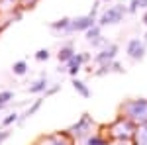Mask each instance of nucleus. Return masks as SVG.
Listing matches in <instances>:
<instances>
[{"label": "nucleus", "instance_id": "b1692460", "mask_svg": "<svg viewBox=\"0 0 147 145\" xmlns=\"http://www.w3.org/2000/svg\"><path fill=\"white\" fill-rule=\"evenodd\" d=\"M8 132H2V134H0V143H2V141H4V139H6V137H8Z\"/></svg>", "mask_w": 147, "mask_h": 145}, {"label": "nucleus", "instance_id": "aec40b11", "mask_svg": "<svg viewBox=\"0 0 147 145\" xmlns=\"http://www.w3.org/2000/svg\"><path fill=\"white\" fill-rule=\"evenodd\" d=\"M86 145H106V141L94 135V137H88V139H86Z\"/></svg>", "mask_w": 147, "mask_h": 145}, {"label": "nucleus", "instance_id": "423d86ee", "mask_svg": "<svg viewBox=\"0 0 147 145\" xmlns=\"http://www.w3.org/2000/svg\"><path fill=\"white\" fill-rule=\"evenodd\" d=\"M90 125H92V120H90V116H88V114H84V116L80 118L79 122L75 123L73 127H71V132H73L75 135H84L86 132H88V129H90Z\"/></svg>", "mask_w": 147, "mask_h": 145}, {"label": "nucleus", "instance_id": "6ab92c4d", "mask_svg": "<svg viewBox=\"0 0 147 145\" xmlns=\"http://www.w3.org/2000/svg\"><path fill=\"white\" fill-rule=\"evenodd\" d=\"M35 59H37V61H47V59H49V51H47V49H39V51L35 53Z\"/></svg>", "mask_w": 147, "mask_h": 145}, {"label": "nucleus", "instance_id": "9d476101", "mask_svg": "<svg viewBox=\"0 0 147 145\" xmlns=\"http://www.w3.org/2000/svg\"><path fill=\"white\" fill-rule=\"evenodd\" d=\"M136 141L137 145H147V123H143L136 134Z\"/></svg>", "mask_w": 147, "mask_h": 145}, {"label": "nucleus", "instance_id": "39448f33", "mask_svg": "<svg viewBox=\"0 0 147 145\" xmlns=\"http://www.w3.org/2000/svg\"><path fill=\"white\" fill-rule=\"evenodd\" d=\"M127 55L131 57V59H143L145 57V45H143V41L131 39L127 43Z\"/></svg>", "mask_w": 147, "mask_h": 145}, {"label": "nucleus", "instance_id": "412c9836", "mask_svg": "<svg viewBox=\"0 0 147 145\" xmlns=\"http://www.w3.org/2000/svg\"><path fill=\"white\" fill-rule=\"evenodd\" d=\"M16 120H18V114L14 112V114H10V116H8V118L2 122V125H10V123H12V122H16Z\"/></svg>", "mask_w": 147, "mask_h": 145}, {"label": "nucleus", "instance_id": "0eeeda50", "mask_svg": "<svg viewBox=\"0 0 147 145\" xmlns=\"http://www.w3.org/2000/svg\"><path fill=\"white\" fill-rule=\"evenodd\" d=\"M82 61H88V55H73L71 59L67 61V73L69 75H77L79 73V69H80V63Z\"/></svg>", "mask_w": 147, "mask_h": 145}, {"label": "nucleus", "instance_id": "a878e982", "mask_svg": "<svg viewBox=\"0 0 147 145\" xmlns=\"http://www.w3.org/2000/svg\"><path fill=\"white\" fill-rule=\"evenodd\" d=\"M2 2H4V4H12L14 0H2Z\"/></svg>", "mask_w": 147, "mask_h": 145}, {"label": "nucleus", "instance_id": "393cba45", "mask_svg": "<svg viewBox=\"0 0 147 145\" xmlns=\"http://www.w3.org/2000/svg\"><path fill=\"white\" fill-rule=\"evenodd\" d=\"M139 8H147V0H139Z\"/></svg>", "mask_w": 147, "mask_h": 145}, {"label": "nucleus", "instance_id": "f257e3e1", "mask_svg": "<svg viewBox=\"0 0 147 145\" xmlns=\"http://www.w3.org/2000/svg\"><path fill=\"white\" fill-rule=\"evenodd\" d=\"M127 116L139 123H147V100H131L124 106Z\"/></svg>", "mask_w": 147, "mask_h": 145}, {"label": "nucleus", "instance_id": "a211bd4d", "mask_svg": "<svg viewBox=\"0 0 147 145\" xmlns=\"http://www.w3.org/2000/svg\"><path fill=\"white\" fill-rule=\"evenodd\" d=\"M45 145H69L67 141H63V139H61V137H49V139H47V143Z\"/></svg>", "mask_w": 147, "mask_h": 145}, {"label": "nucleus", "instance_id": "ddd939ff", "mask_svg": "<svg viewBox=\"0 0 147 145\" xmlns=\"http://www.w3.org/2000/svg\"><path fill=\"white\" fill-rule=\"evenodd\" d=\"M86 37H88V41H94V39H98L100 37V26H92L86 30Z\"/></svg>", "mask_w": 147, "mask_h": 145}, {"label": "nucleus", "instance_id": "4468645a", "mask_svg": "<svg viewBox=\"0 0 147 145\" xmlns=\"http://www.w3.org/2000/svg\"><path fill=\"white\" fill-rule=\"evenodd\" d=\"M14 98V92H10V90H4V92H0V110L8 104V102Z\"/></svg>", "mask_w": 147, "mask_h": 145}, {"label": "nucleus", "instance_id": "5701e85b", "mask_svg": "<svg viewBox=\"0 0 147 145\" xmlns=\"http://www.w3.org/2000/svg\"><path fill=\"white\" fill-rule=\"evenodd\" d=\"M59 88H61L59 84H57V86H53V88H49V90H47V92H45V98H47V96H51V94H55V92H57V90H59Z\"/></svg>", "mask_w": 147, "mask_h": 145}, {"label": "nucleus", "instance_id": "4be33fe9", "mask_svg": "<svg viewBox=\"0 0 147 145\" xmlns=\"http://www.w3.org/2000/svg\"><path fill=\"white\" fill-rule=\"evenodd\" d=\"M139 8V0H131V4H129V12H136Z\"/></svg>", "mask_w": 147, "mask_h": 145}, {"label": "nucleus", "instance_id": "7ed1b4c3", "mask_svg": "<svg viewBox=\"0 0 147 145\" xmlns=\"http://www.w3.org/2000/svg\"><path fill=\"white\" fill-rule=\"evenodd\" d=\"M94 26V16L88 14V16H80V18H75L73 22H71V28H69V32H86L88 28Z\"/></svg>", "mask_w": 147, "mask_h": 145}, {"label": "nucleus", "instance_id": "20e7f679", "mask_svg": "<svg viewBox=\"0 0 147 145\" xmlns=\"http://www.w3.org/2000/svg\"><path fill=\"white\" fill-rule=\"evenodd\" d=\"M112 132L118 139H127V137L131 135V123L125 122L124 118H120V120L112 125Z\"/></svg>", "mask_w": 147, "mask_h": 145}, {"label": "nucleus", "instance_id": "f3484780", "mask_svg": "<svg viewBox=\"0 0 147 145\" xmlns=\"http://www.w3.org/2000/svg\"><path fill=\"white\" fill-rule=\"evenodd\" d=\"M41 102H43V98H39V100H35V104H34V106H32L30 110H28L26 114H24V120H26V118H30V116H34L35 112L39 110V106H41Z\"/></svg>", "mask_w": 147, "mask_h": 145}, {"label": "nucleus", "instance_id": "f8f14e48", "mask_svg": "<svg viewBox=\"0 0 147 145\" xmlns=\"http://www.w3.org/2000/svg\"><path fill=\"white\" fill-rule=\"evenodd\" d=\"M69 28H71V20H69V18H63V20H59V22L51 24V30H65V32H69Z\"/></svg>", "mask_w": 147, "mask_h": 145}, {"label": "nucleus", "instance_id": "bb28decb", "mask_svg": "<svg viewBox=\"0 0 147 145\" xmlns=\"http://www.w3.org/2000/svg\"><path fill=\"white\" fill-rule=\"evenodd\" d=\"M35 0H26V4H34Z\"/></svg>", "mask_w": 147, "mask_h": 145}, {"label": "nucleus", "instance_id": "9b49d317", "mask_svg": "<svg viewBox=\"0 0 147 145\" xmlns=\"http://www.w3.org/2000/svg\"><path fill=\"white\" fill-rule=\"evenodd\" d=\"M73 86H75V90L79 92L80 96H84V98H88V96H90V90L84 86V82H80V80L75 78V80H73Z\"/></svg>", "mask_w": 147, "mask_h": 145}, {"label": "nucleus", "instance_id": "6e6552de", "mask_svg": "<svg viewBox=\"0 0 147 145\" xmlns=\"http://www.w3.org/2000/svg\"><path fill=\"white\" fill-rule=\"evenodd\" d=\"M116 51H118V47L116 45H110L108 49H104L102 53H98V55L94 57V61L96 63H108V61H112L114 57H116Z\"/></svg>", "mask_w": 147, "mask_h": 145}, {"label": "nucleus", "instance_id": "1a4fd4ad", "mask_svg": "<svg viewBox=\"0 0 147 145\" xmlns=\"http://www.w3.org/2000/svg\"><path fill=\"white\" fill-rule=\"evenodd\" d=\"M45 86H47V78L41 77L39 80H35V82H34V84H32L28 90H30L32 94H37V92H43V90H45Z\"/></svg>", "mask_w": 147, "mask_h": 145}, {"label": "nucleus", "instance_id": "f03ea898", "mask_svg": "<svg viewBox=\"0 0 147 145\" xmlns=\"http://www.w3.org/2000/svg\"><path fill=\"white\" fill-rule=\"evenodd\" d=\"M125 12H127V8H125V6H122V4L112 6V8H108V10H106V12L100 16L98 24H100V26H108V24H118V22H122V18H124Z\"/></svg>", "mask_w": 147, "mask_h": 145}, {"label": "nucleus", "instance_id": "dca6fc26", "mask_svg": "<svg viewBox=\"0 0 147 145\" xmlns=\"http://www.w3.org/2000/svg\"><path fill=\"white\" fill-rule=\"evenodd\" d=\"M73 55H75V53H73V49H71V47H63V49L59 51V61H69Z\"/></svg>", "mask_w": 147, "mask_h": 145}, {"label": "nucleus", "instance_id": "2eb2a0df", "mask_svg": "<svg viewBox=\"0 0 147 145\" xmlns=\"http://www.w3.org/2000/svg\"><path fill=\"white\" fill-rule=\"evenodd\" d=\"M12 71H14V75H26V71H28V65H26L24 61H18V63H14Z\"/></svg>", "mask_w": 147, "mask_h": 145}, {"label": "nucleus", "instance_id": "cd10ccee", "mask_svg": "<svg viewBox=\"0 0 147 145\" xmlns=\"http://www.w3.org/2000/svg\"><path fill=\"white\" fill-rule=\"evenodd\" d=\"M145 41H147V34H145Z\"/></svg>", "mask_w": 147, "mask_h": 145}]
</instances>
